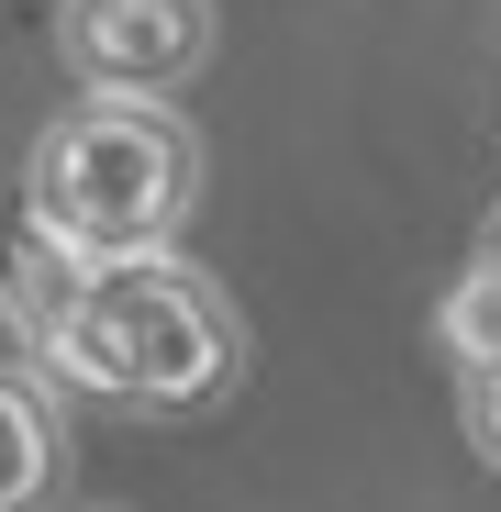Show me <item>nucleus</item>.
Instances as JSON below:
<instances>
[{
  "label": "nucleus",
  "mask_w": 501,
  "mask_h": 512,
  "mask_svg": "<svg viewBox=\"0 0 501 512\" xmlns=\"http://www.w3.org/2000/svg\"><path fill=\"white\" fill-rule=\"evenodd\" d=\"M34 368H56L78 401H101V412L167 423V412H201V401L234 390L245 334H234V301L167 245V256L78 268V290H67L56 334L34 346Z\"/></svg>",
  "instance_id": "1"
},
{
  "label": "nucleus",
  "mask_w": 501,
  "mask_h": 512,
  "mask_svg": "<svg viewBox=\"0 0 501 512\" xmlns=\"http://www.w3.org/2000/svg\"><path fill=\"white\" fill-rule=\"evenodd\" d=\"M190 201H201V134L156 101H78V112L45 123L34 167H23L34 234H56L78 268L167 256Z\"/></svg>",
  "instance_id": "2"
},
{
  "label": "nucleus",
  "mask_w": 501,
  "mask_h": 512,
  "mask_svg": "<svg viewBox=\"0 0 501 512\" xmlns=\"http://www.w3.org/2000/svg\"><path fill=\"white\" fill-rule=\"evenodd\" d=\"M56 56L90 101H179L212 67V0H56Z\"/></svg>",
  "instance_id": "3"
},
{
  "label": "nucleus",
  "mask_w": 501,
  "mask_h": 512,
  "mask_svg": "<svg viewBox=\"0 0 501 512\" xmlns=\"http://www.w3.org/2000/svg\"><path fill=\"white\" fill-rule=\"evenodd\" d=\"M67 290H78V256H67L56 234H34V212H12V223H0V323L23 334V357L56 334Z\"/></svg>",
  "instance_id": "4"
},
{
  "label": "nucleus",
  "mask_w": 501,
  "mask_h": 512,
  "mask_svg": "<svg viewBox=\"0 0 501 512\" xmlns=\"http://www.w3.org/2000/svg\"><path fill=\"white\" fill-rule=\"evenodd\" d=\"M67 468V435H56V401L23 379V368H0V512H34Z\"/></svg>",
  "instance_id": "5"
},
{
  "label": "nucleus",
  "mask_w": 501,
  "mask_h": 512,
  "mask_svg": "<svg viewBox=\"0 0 501 512\" xmlns=\"http://www.w3.org/2000/svg\"><path fill=\"white\" fill-rule=\"evenodd\" d=\"M457 423H468V446L501 468V357H479V368H457Z\"/></svg>",
  "instance_id": "6"
},
{
  "label": "nucleus",
  "mask_w": 501,
  "mask_h": 512,
  "mask_svg": "<svg viewBox=\"0 0 501 512\" xmlns=\"http://www.w3.org/2000/svg\"><path fill=\"white\" fill-rule=\"evenodd\" d=\"M468 268H479V279H501V223H490V245H479V256H468Z\"/></svg>",
  "instance_id": "7"
}]
</instances>
